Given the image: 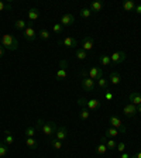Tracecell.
Listing matches in <instances>:
<instances>
[{
    "label": "cell",
    "instance_id": "obj_1",
    "mask_svg": "<svg viewBox=\"0 0 141 158\" xmlns=\"http://www.w3.org/2000/svg\"><path fill=\"white\" fill-rule=\"evenodd\" d=\"M37 130H41L44 133V135H47L48 138L51 137H55V133L58 130V126L55 124L54 122H44L39 118L38 122H37V126H35Z\"/></svg>",
    "mask_w": 141,
    "mask_h": 158
},
{
    "label": "cell",
    "instance_id": "obj_2",
    "mask_svg": "<svg viewBox=\"0 0 141 158\" xmlns=\"http://www.w3.org/2000/svg\"><path fill=\"white\" fill-rule=\"evenodd\" d=\"M0 44L9 51H16L19 48V41L13 34H3L0 38Z\"/></svg>",
    "mask_w": 141,
    "mask_h": 158
},
{
    "label": "cell",
    "instance_id": "obj_3",
    "mask_svg": "<svg viewBox=\"0 0 141 158\" xmlns=\"http://www.w3.org/2000/svg\"><path fill=\"white\" fill-rule=\"evenodd\" d=\"M109 124H110V127L117 128L118 133H123V134L127 133V127H126L124 123H123L117 116H110V117H109Z\"/></svg>",
    "mask_w": 141,
    "mask_h": 158
},
{
    "label": "cell",
    "instance_id": "obj_4",
    "mask_svg": "<svg viewBox=\"0 0 141 158\" xmlns=\"http://www.w3.org/2000/svg\"><path fill=\"white\" fill-rule=\"evenodd\" d=\"M23 35H24V38L28 41V43H33L34 40L37 38V31H35V28H34V26H33V23H27V27H26V30L23 31Z\"/></svg>",
    "mask_w": 141,
    "mask_h": 158
},
{
    "label": "cell",
    "instance_id": "obj_5",
    "mask_svg": "<svg viewBox=\"0 0 141 158\" xmlns=\"http://www.w3.org/2000/svg\"><path fill=\"white\" fill-rule=\"evenodd\" d=\"M66 66H68V64H66L65 59H62L61 62H59V69H58V72H56V79L58 81H64V79L68 76V71H66Z\"/></svg>",
    "mask_w": 141,
    "mask_h": 158
},
{
    "label": "cell",
    "instance_id": "obj_6",
    "mask_svg": "<svg viewBox=\"0 0 141 158\" xmlns=\"http://www.w3.org/2000/svg\"><path fill=\"white\" fill-rule=\"evenodd\" d=\"M126 58H127V55H126L124 51H117V52H114V54H112V55H110V59H112L113 65H117V64L124 62Z\"/></svg>",
    "mask_w": 141,
    "mask_h": 158
},
{
    "label": "cell",
    "instance_id": "obj_7",
    "mask_svg": "<svg viewBox=\"0 0 141 158\" xmlns=\"http://www.w3.org/2000/svg\"><path fill=\"white\" fill-rule=\"evenodd\" d=\"M88 75L90 79H93V81H97L99 78H102L103 76V69L102 68H99V66H92V68H89L88 71Z\"/></svg>",
    "mask_w": 141,
    "mask_h": 158
},
{
    "label": "cell",
    "instance_id": "obj_8",
    "mask_svg": "<svg viewBox=\"0 0 141 158\" xmlns=\"http://www.w3.org/2000/svg\"><path fill=\"white\" fill-rule=\"evenodd\" d=\"M82 88H83V90H86V92H92V90H95L96 83L93 79L86 76V78H82Z\"/></svg>",
    "mask_w": 141,
    "mask_h": 158
},
{
    "label": "cell",
    "instance_id": "obj_9",
    "mask_svg": "<svg viewBox=\"0 0 141 158\" xmlns=\"http://www.w3.org/2000/svg\"><path fill=\"white\" fill-rule=\"evenodd\" d=\"M123 113H124L127 117H134L135 114H137V106L133 105V103H128V105H126L124 107H123Z\"/></svg>",
    "mask_w": 141,
    "mask_h": 158
},
{
    "label": "cell",
    "instance_id": "obj_10",
    "mask_svg": "<svg viewBox=\"0 0 141 158\" xmlns=\"http://www.w3.org/2000/svg\"><path fill=\"white\" fill-rule=\"evenodd\" d=\"M93 45H95V40H93V37L88 35V37L83 38V41H82V49L83 51H86V52H88V51H92Z\"/></svg>",
    "mask_w": 141,
    "mask_h": 158
},
{
    "label": "cell",
    "instance_id": "obj_11",
    "mask_svg": "<svg viewBox=\"0 0 141 158\" xmlns=\"http://www.w3.org/2000/svg\"><path fill=\"white\" fill-rule=\"evenodd\" d=\"M59 45H64L65 48H75L76 45H78V43H76V40L72 38V37H65L64 40H61V41H58Z\"/></svg>",
    "mask_w": 141,
    "mask_h": 158
},
{
    "label": "cell",
    "instance_id": "obj_12",
    "mask_svg": "<svg viewBox=\"0 0 141 158\" xmlns=\"http://www.w3.org/2000/svg\"><path fill=\"white\" fill-rule=\"evenodd\" d=\"M73 23H75V16H73V14L66 13L61 17V24H62V27L64 26H72Z\"/></svg>",
    "mask_w": 141,
    "mask_h": 158
},
{
    "label": "cell",
    "instance_id": "obj_13",
    "mask_svg": "<svg viewBox=\"0 0 141 158\" xmlns=\"http://www.w3.org/2000/svg\"><path fill=\"white\" fill-rule=\"evenodd\" d=\"M66 137H68V130H66L65 126L58 127V130H56V133H55V138H56V140L64 141V140H66Z\"/></svg>",
    "mask_w": 141,
    "mask_h": 158
},
{
    "label": "cell",
    "instance_id": "obj_14",
    "mask_svg": "<svg viewBox=\"0 0 141 158\" xmlns=\"http://www.w3.org/2000/svg\"><path fill=\"white\" fill-rule=\"evenodd\" d=\"M103 7H105V3L103 2H92V3L89 4V9H90V11L92 13H99V11H102Z\"/></svg>",
    "mask_w": 141,
    "mask_h": 158
},
{
    "label": "cell",
    "instance_id": "obj_15",
    "mask_svg": "<svg viewBox=\"0 0 141 158\" xmlns=\"http://www.w3.org/2000/svg\"><path fill=\"white\" fill-rule=\"evenodd\" d=\"M128 100H130V103H133V105L140 106L141 105V93L131 92L130 95H128Z\"/></svg>",
    "mask_w": 141,
    "mask_h": 158
},
{
    "label": "cell",
    "instance_id": "obj_16",
    "mask_svg": "<svg viewBox=\"0 0 141 158\" xmlns=\"http://www.w3.org/2000/svg\"><path fill=\"white\" fill-rule=\"evenodd\" d=\"M109 82L112 83V85H118V83L122 82V78H120V73L116 72V71H113V72H110V75H109Z\"/></svg>",
    "mask_w": 141,
    "mask_h": 158
},
{
    "label": "cell",
    "instance_id": "obj_17",
    "mask_svg": "<svg viewBox=\"0 0 141 158\" xmlns=\"http://www.w3.org/2000/svg\"><path fill=\"white\" fill-rule=\"evenodd\" d=\"M38 17H39L38 9H35V7H31V9L28 10V21H30V23H33V21L38 20Z\"/></svg>",
    "mask_w": 141,
    "mask_h": 158
},
{
    "label": "cell",
    "instance_id": "obj_18",
    "mask_svg": "<svg viewBox=\"0 0 141 158\" xmlns=\"http://www.w3.org/2000/svg\"><path fill=\"white\" fill-rule=\"evenodd\" d=\"M86 107L89 110H97L100 107V102H99L97 99H89L88 102H86Z\"/></svg>",
    "mask_w": 141,
    "mask_h": 158
},
{
    "label": "cell",
    "instance_id": "obj_19",
    "mask_svg": "<svg viewBox=\"0 0 141 158\" xmlns=\"http://www.w3.org/2000/svg\"><path fill=\"white\" fill-rule=\"evenodd\" d=\"M26 145L31 150H35L38 147V141H37L34 137H26Z\"/></svg>",
    "mask_w": 141,
    "mask_h": 158
},
{
    "label": "cell",
    "instance_id": "obj_20",
    "mask_svg": "<svg viewBox=\"0 0 141 158\" xmlns=\"http://www.w3.org/2000/svg\"><path fill=\"white\" fill-rule=\"evenodd\" d=\"M122 6H123V9H124L126 11H133V10L135 9V6H137V4H135L133 0H126V2H123Z\"/></svg>",
    "mask_w": 141,
    "mask_h": 158
},
{
    "label": "cell",
    "instance_id": "obj_21",
    "mask_svg": "<svg viewBox=\"0 0 141 158\" xmlns=\"http://www.w3.org/2000/svg\"><path fill=\"white\" fill-rule=\"evenodd\" d=\"M99 62H100V65L103 66H107L112 64V59H110V55H107V54H103V55L99 56Z\"/></svg>",
    "mask_w": 141,
    "mask_h": 158
},
{
    "label": "cell",
    "instance_id": "obj_22",
    "mask_svg": "<svg viewBox=\"0 0 141 158\" xmlns=\"http://www.w3.org/2000/svg\"><path fill=\"white\" fill-rule=\"evenodd\" d=\"M48 141H49V144H51V147L55 148V150H61V148H62V141H59V140H56L55 137L48 138Z\"/></svg>",
    "mask_w": 141,
    "mask_h": 158
},
{
    "label": "cell",
    "instance_id": "obj_23",
    "mask_svg": "<svg viewBox=\"0 0 141 158\" xmlns=\"http://www.w3.org/2000/svg\"><path fill=\"white\" fill-rule=\"evenodd\" d=\"M105 135L107 138H114L116 135H118V130H117V128H114V127H109L107 130H106Z\"/></svg>",
    "mask_w": 141,
    "mask_h": 158
},
{
    "label": "cell",
    "instance_id": "obj_24",
    "mask_svg": "<svg viewBox=\"0 0 141 158\" xmlns=\"http://www.w3.org/2000/svg\"><path fill=\"white\" fill-rule=\"evenodd\" d=\"M27 27V23H26V20H16L14 21V28L16 30H20V31H24Z\"/></svg>",
    "mask_w": 141,
    "mask_h": 158
},
{
    "label": "cell",
    "instance_id": "obj_25",
    "mask_svg": "<svg viewBox=\"0 0 141 158\" xmlns=\"http://www.w3.org/2000/svg\"><path fill=\"white\" fill-rule=\"evenodd\" d=\"M89 116H90V110H89L88 107L81 109V112H79V118H81V120H88Z\"/></svg>",
    "mask_w": 141,
    "mask_h": 158
},
{
    "label": "cell",
    "instance_id": "obj_26",
    "mask_svg": "<svg viewBox=\"0 0 141 158\" xmlns=\"http://www.w3.org/2000/svg\"><path fill=\"white\" fill-rule=\"evenodd\" d=\"M109 83H110V82H109V79H106L105 76H102V78L97 79V86L100 89H107L109 88Z\"/></svg>",
    "mask_w": 141,
    "mask_h": 158
},
{
    "label": "cell",
    "instance_id": "obj_27",
    "mask_svg": "<svg viewBox=\"0 0 141 158\" xmlns=\"http://www.w3.org/2000/svg\"><path fill=\"white\" fill-rule=\"evenodd\" d=\"M37 130L35 126H28V127L26 128V137H34V135H37Z\"/></svg>",
    "mask_w": 141,
    "mask_h": 158
},
{
    "label": "cell",
    "instance_id": "obj_28",
    "mask_svg": "<svg viewBox=\"0 0 141 158\" xmlns=\"http://www.w3.org/2000/svg\"><path fill=\"white\" fill-rule=\"evenodd\" d=\"M75 55H76V58H78L79 61H83V59H86V58H88V52H86V51H83L82 48L76 49Z\"/></svg>",
    "mask_w": 141,
    "mask_h": 158
},
{
    "label": "cell",
    "instance_id": "obj_29",
    "mask_svg": "<svg viewBox=\"0 0 141 158\" xmlns=\"http://www.w3.org/2000/svg\"><path fill=\"white\" fill-rule=\"evenodd\" d=\"M96 151H97V154H100V155H103V154H106V152L109 151L107 150V147H106V144H103V143H100V144L96 147Z\"/></svg>",
    "mask_w": 141,
    "mask_h": 158
},
{
    "label": "cell",
    "instance_id": "obj_30",
    "mask_svg": "<svg viewBox=\"0 0 141 158\" xmlns=\"http://www.w3.org/2000/svg\"><path fill=\"white\" fill-rule=\"evenodd\" d=\"M38 37L41 40H44V41H47V40H49V31H48V30H45V28H43L38 33Z\"/></svg>",
    "mask_w": 141,
    "mask_h": 158
},
{
    "label": "cell",
    "instance_id": "obj_31",
    "mask_svg": "<svg viewBox=\"0 0 141 158\" xmlns=\"http://www.w3.org/2000/svg\"><path fill=\"white\" fill-rule=\"evenodd\" d=\"M106 147H107V150H116V147H117V143H116L113 138H109L107 141H106Z\"/></svg>",
    "mask_w": 141,
    "mask_h": 158
},
{
    "label": "cell",
    "instance_id": "obj_32",
    "mask_svg": "<svg viewBox=\"0 0 141 158\" xmlns=\"http://www.w3.org/2000/svg\"><path fill=\"white\" fill-rule=\"evenodd\" d=\"M90 16H92V11H90V9H89V7L81 10V17H82V19H89Z\"/></svg>",
    "mask_w": 141,
    "mask_h": 158
},
{
    "label": "cell",
    "instance_id": "obj_33",
    "mask_svg": "<svg viewBox=\"0 0 141 158\" xmlns=\"http://www.w3.org/2000/svg\"><path fill=\"white\" fill-rule=\"evenodd\" d=\"M9 151V145H6L4 143H0V157H4Z\"/></svg>",
    "mask_w": 141,
    "mask_h": 158
},
{
    "label": "cell",
    "instance_id": "obj_34",
    "mask_svg": "<svg viewBox=\"0 0 141 158\" xmlns=\"http://www.w3.org/2000/svg\"><path fill=\"white\" fill-rule=\"evenodd\" d=\"M4 144H6V145H9V147H10V145H13L14 144V137H13V135H11V134H10V135H6V137H4Z\"/></svg>",
    "mask_w": 141,
    "mask_h": 158
},
{
    "label": "cell",
    "instance_id": "obj_35",
    "mask_svg": "<svg viewBox=\"0 0 141 158\" xmlns=\"http://www.w3.org/2000/svg\"><path fill=\"white\" fill-rule=\"evenodd\" d=\"M62 28L64 27H62V24L61 23H55L54 24V27H52V30H54V33L55 34H61L62 33Z\"/></svg>",
    "mask_w": 141,
    "mask_h": 158
},
{
    "label": "cell",
    "instance_id": "obj_36",
    "mask_svg": "<svg viewBox=\"0 0 141 158\" xmlns=\"http://www.w3.org/2000/svg\"><path fill=\"white\" fill-rule=\"evenodd\" d=\"M4 10H11V6L0 0V11H4Z\"/></svg>",
    "mask_w": 141,
    "mask_h": 158
},
{
    "label": "cell",
    "instance_id": "obj_37",
    "mask_svg": "<svg viewBox=\"0 0 141 158\" xmlns=\"http://www.w3.org/2000/svg\"><path fill=\"white\" fill-rule=\"evenodd\" d=\"M116 150H117L118 152H124V150H126V144L124 143H117V147H116Z\"/></svg>",
    "mask_w": 141,
    "mask_h": 158
},
{
    "label": "cell",
    "instance_id": "obj_38",
    "mask_svg": "<svg viewBox=\"0 0 141 158\" xmlns=\"http://www.w3.org/2000/svg\"><path fill=\"white\" fill-rule=\"evenodd\" d=\"M86 102H88V100H86L85 98H79L78 99V105L81 106V107H86Z\"/></svg>",
    "mask_w": 141,
    "mask_h": 158
},
{
    "label": "cell",
    "instance_id": "obj_39",
    "mask_svg": "<svg viewBox=\"0 0 141 158\" xmlns=\"http://www.w3.org/2000/svg\"><path fill=\"white\" fill-rule=\"evenodd\" d=\"M105 98H106V100H112V99H113V93L112 92H106Z\"/></svg>",
    "mask_w": 141,
    "mask_h": 158
},
{
    "label": "cell",
    "instance_id": "obj_40",
    "mask_svg": "<svg viewBox=\"0 0 141 158\" xmlns=\"http://www.w3.org/2000/svg\"><path fill=\"white\" fill-rule=\"evenodd\" d=\"M4 52H6V48L3 45H0V58H3L4 56Z\"/></svg>",
    "mask_w": 141,
    "mask_h": 158
},
{
    "label": "cell",
    "instance_id": "obj_41",
    "mask_svg": "<svg viewBox=\"0 0 141 158\" xmlns=\"http://www.w3.org/2000/svg\"><path fill=\"white\" fill-rule=\"evenodd\" d=\"M134 10H135V13H137V14H140V16H141V4H137Z\"/></svg>",
    "mask_w": 141,
    "mask_h": 158
},
{
    "label": "cell",
    "instance_id": "obj_42",
    "mask_svg": "<svg viewBox=\"0 0 141 158\" xmlns=\"http://www.w3.org/2000/svg\"><path fill=\"white\" fill-rule=\"evenodd\" d=\"M131 158H141V151H138L137 154H134V155H133Z\"/></svg>",
    "mask_w": 141,
    "mask_h": 158
},
{
    "label": "cell",
    "instance_id": "obj_43",
    "mask_svg": "<svg viewBox=\"0 0 141 158\" xmlns=\"http://www.w3.org/2000/svg\"><path fill=\"white\" fill-rule=\"evenodd\" d=\"M120 158H130V155H128L127 152H123V154H122V157H120Z\"/></svg>",
    "mask_w": 141,
    "mask_h": 158
},
{
    "label": "cell",
    "instance_id": "obj_44",
    "mask_svg": "<svg viewBox=\"0 0 141 158\" xmlns=\"http://www.w3.org/2000/svg\"><path fill=\"white\" fill-rule=\"evenodd\" d=\"M137 112L141 114V105H140V106H137Z\"/></svg>",
    "mask_w": 141,
    "mask_h": 158
}]
</instances>
